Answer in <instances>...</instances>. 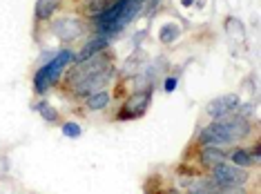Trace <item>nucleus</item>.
Instances as JSON below:
<instances>
[{"label": "nucleus", "instance_id": "f3484780", "mask_svg": "<svg viewBox=\"0 0 261 194\" xmlns=\"http://www.w3.org/2000/svg\"><path fill=\"white\" fill-rule=\"evenodd\" d=\"M112 3H114V0H87V3H85L87 14H90V16H96V14H100V11L108 9Z\"/></svg>", "mask_w": 261, "mask_h": 194}, {"label": "nucleus", "instance_id": "2eb2a0df", "mask_svg": "<svg viewBox=\"0 0 261 194\" xmlns=\"http://www.w3.org/2000/svg\"><path fill=\"white\" fill-rule=\"evenodd\" d=\"M179 36H181V27L176 25V22H168V25H163L161 32H159V40H161L163 45H172Z\"/></svg>", "mask_w": 261, "mask_h": 194}, {"label": "nucleus", "instance_id": "ddd939ff", "mask_svg": "<svg viewBox=\"0 0 261 194\" xmlns=\"http://www.w3.org/2000/svg\"><path fill=\"white\" fill-rule=\"evenodd\" d=\"M61 3H63V0H38L36 9H34V16H36V20L43 22V20L54 18V14L61 9Z\"/></svg>", "mask_w": 261, "mask_h": 194}, {"label": "nucleus", "instance_id": "6e6552de", "mask_svg": "<svg viewBox=\"0 0 261 194\" xmlns=\"http://www.w3.org/2000/svg\"><path fill=\"white\" fill-rule=\"evenodd\" d=\"M241 107V98L237 94H228V96H221V98H215L210 105L205 107V116L210 121H217V119H223V116L232 114Z\"/></svg>", "mask_w": 261, "mask_h": 194}, {"label": "nucleus", "instance_id": "4468645a", "mask_svg": "<svg viewBox=\"0 0 261 194\" xmlns=\"http://www.w3.org/2000/svg\"><path fill=\"white\" fill-rule=\"evenodd\" d=\"M228 161L234 163V165H239V168H248V170H250L252 165H257V163H254V158H252V154H250V150H248V148H237V145L230 148Z\"/></svg>", "mask_w": 261, "mask_h": 194}, {"label": "nucleus", "instance_id": "a211bd4d", "mask_svg": "<svg viewBox=\"0 0 261 194\" xmlns=\"http://www.w3.org/2000/svg\"><path fill=\"white\" fill-rule=\"evenodd\" d=\"M63 134L65 136H69V138H79L83 134V127L79 125V123H74V121H67V123H63Z\"/></svg>", "mask_w": 261, "mask_h": 194}, {"label": "nucleus", "instance_id": "7ed1b4c3", "mask_svg": "<svg viewBox=\"0 0 261 194\" xmlns=\"http://www.w3.org/2000/svg\"><path fill=\"white\" fill-rule=\"evenodd\" d=\"M74 51L72 49H61L54 58H49L47 63H43L40 67L36 69V74H34L32 83H34V92L38 94V96H43L51 90V87H56L61 83L65 69L69 67V65L74 63Z\"/></svg>", "mask_w": 261, "mask_h": 194}, {"label": "nucleus", "instance_id": "9b49d317", "mask_svg": "<svg viewBox=\"0 0 261 194\" xmlns=\"http://www.w3.org/2000/svg\"><path fill=\"white\" fill-rule=\"evenodd\" d=\"M145 65H147V54H145V51H134V54L129 56L125 63H123L121 76H123V78H134V76L139 74Z\"/></svg>", "mask_w": 261, "mask_h": 194}, {"label": "nucleus", "instance_id": "f8f14e48", "mask_svg": "<svg viewBox=\"0 0 261 194\" xmlns=\"http://www.w3.org/2000/svg\"><path fill=\"white\" fill-rule=\"evenodd\" d=\"M83 101H85V107L90 109V112H103V109L110 107L112 94H110V90H100V92L90 94V96L83 98Z\"/></svg>", "mask_w": 261, "mask_h": 194}, {"label": "nucleus", "instance_id": "412c9836", "mask_svg": "<svg viewBox=\"0 0 261 194\" xmlns=\"http://www.w3.org/2000/svg\"><path fill=\"white\" fill-rule=\"evenodd\" d=\"M194 3H197V0H181V5H183V7H192Z\"/></svg>", "mask_w": 261, "mask_h": 194}, {"label": "nucleus", "instance_id": "39448f33", "mask_svg": "<svg viewBox=\"0 0 261 194\" xmlns=\"http://www.w3.org/2000/svg\"><path fill=\"white\" fill-rule=\"evenodd\" d=\"M114 76H116V67L114 65H110V67H103V69H98V72H92V74L83 76V78L76 80L72 87H67V92L72 94L74 98L83 101V98H87L94 92L108 90V87L114 83Z\"/></svg>", "mask_w": 261, "mask_h": 194}, {"label": "nucleus", "instance_id": "6ab92c4d", "mask_svg": "<svg viewBox=\"0 0 261 194\" xmlns=\"http://www.w3.org/2000/svg\"><path fill=\"white\" fill-rule=\"evenodd\" d=\"M176 87H179V78H176V76H165V78H163V92L172 94Z\"/></svg>", "mask_w": 261, "mask_h": 194}, {"label": "nucleus", "instance_id": "aec40b11", "mask_svg": "<svg viewBox=\"0 0 261 194\" xmlns=\"http://www.w3.org/2000/svg\"><path fill=\"white\" fill-rule=\"evenodd\" d=\"M159 3H161V0H145V5H147V7H150V9H152V7H156Z\"/></svg>", "mask_w": 261, "mask_h": 194}, {"label": "nucleus", "instance_id": "423d86ee", "mask_svg": "<svg viewBox=\"0 0 261 194\" xmlns=\"http://www.w3.org/2000/svg\"><path fill=\"white\" fill-rule=\"evenodd\" d=\"M87 32V22L76 16H61L51 22V34L61 40V43H74L83 34Z\"/></svg>", "mask_w": 261, "mask_h": 194}, {"label": "nucleus", "instance_id": "f257e3e1", "mask_svg": "<svg viewBox=\"0 0 261 194\" xmlns=\"http://www.w3.org/2000/svg\"><path fill=\"white\" fill-rule=\"evenodd\" d=\"M252 123L250 116L246 114V107L241 112L237 109L232 114L223 116V119L210 121L205 127H201L197 143L199 145H219V148H232L239 145L252 134Z\"/></svg>", "mask_w": 261, "mask_h": 194}, {"label": "nucleus", "instance_id": "20e7f679", "mask_svg": "<svg viewBox=\"0 0 261 194\" xmlns=\"http://www.w3.org/2000/svg\"><path fill=\"white\" fill-rule=\"evenodd\" d=\"M210 179L215 181L219 192H239L241 185L248 183L250 172H248V168H239L234 163L223 161L210 170Z\"/></svg>", "mask_w": 261, "mask_h": 194}, {"label": "nucleus", "instance_id": "f03ea898", "mask_svg": "<svg viewBox=\"0 0 261 194\" xmlns=\"http://www.w3.org/2000/svg\"><path fill=\"white\" fill-rule=\"evenodd\" d=\"M143 9H145V0H114L105 11L92 16L94 29H96L98 36L114 38L136 16H141Z\"/></svg>", "mask_w": 261, "mask_h": 194}, {"label": "nucleus", "instance_id": "1a4fd4ad", "mask_svg": "<svg viewBox=\"0 0 261 194\" xmlns=\"http://www.w3.org/2000/svg\"><path fill=\"white\" fill-rule=\"evenodd\" d=\"M228 161V150L219 148V145H201L199 150V163L203 170H212L219 163Z\"/></svg>", "mask_w": 261, "mask_h": 194}, {"label": "nucleus", "instance_id": "0eeeda50", "mask_svg": "<svg viewBox=\"0 0 261 194\" xmlns=\"http://www.w3.org/2000/svg\"><path fill=\"white\" fill-rule=\"evenodd\" d=\"M150 103H152V87H147V90H136L132 96L123 103V107L118 109L116 119H121V121L141 119L147 112V107H150Z\"/></svg>", "mask_w": 261, "mask_h": 194}, {"label": "nucleus", "instance_id": "9d476101", "mask_svg": "<svg viewBox=\"0 0 261 194\" xmlns=\"http://www.w3.org/2000/svg\"><path fill=\"white\" fill-rule=\"evenodd\" d=\"M105 49H110V38H105V36H94L90 38L85 45L81 47V51L74 56V63H79V61H85V58H90L94 54H98V51H105Z\"/></svg>", "mask_w": 261, "mask_h": 194}, {"label": "nucleus", "instance_id": "dca6fc26", "mask_svg": "<svg viewBox=\"0 0 261 194\" xmlns=\"http://www.w3.org/2000/svg\"><path fill=\"white\" fill-rule=\"evenodd\" d=\"M34 109H38L40 114H43V119L47 121V123H58V112L51 107L47 101H40V103H36L34 105Z\"/></svg>", "mask_w": 261, "mask_h": 194}]
</instances>
